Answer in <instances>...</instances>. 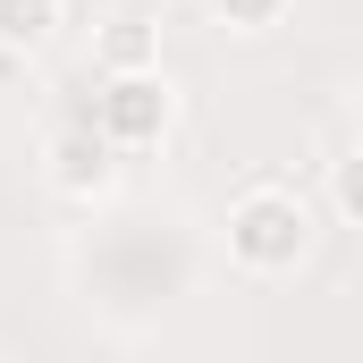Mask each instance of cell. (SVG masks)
Returning <instances> with one entry per match:
<instances>
[{
  "mask_svg": "<svg viewBox=\"0 0 363 363\" xmlns=\"http://www.w3.org/2000/svg\"><path fill=\"white\" fill-rule=\"evenodd\" d=\"M93 68L101 77H144V68H161V26L152 17H110L101 34H93Z\"/></svg>",
  "mask_w": 363,
  "mask_h": 363,
  "instance_id": "277c9868",
  "label": "cell"
},
{
  "mask_svg": "<svg viewBox=\"0 0 363 363\" xmlns=\"http://www.w3.org/2000/svg\"><path fill=\"white\" fill-rule=\"evenodd\" d=\"M220 245L245 279H279L313 254V203L296 186H245L220 220Z\"/></svg>",
  "mask_w": 363,
  "mask_h": 363,
  "instance_id": "6da1fadb",
  "label": "cell"
},
{
  "mask_svg": "<svg viewBox=\"0 0 363 363\" xmlns=\"http://www.w3.org/2000/svg\"><path fill=\"white\" fill-rule=\"evenodd\" d=\"M85 127L110 144V152H152V144L178 127V85H169L161 68H144V77H101Z\"/></svg>",
  "mask_w": 363,
  "mask_h": 363,
  "instance_id": "7a4b0ae2",
  "label": "cell"
},
{
  "mask_svg": "<svg viewBox=\"0 0 363 363\" xmlns=\"http://www.w3.org/2000/svg\"><path fill=\"white\" fill-rule=\"evenodd\" d=\"M60 17H68V0H0V51H9V60L43 51V43L60 34Z\"/></svg>",
  "mask_w": 363,
  "mask_h": 363,
  "instance_id": "5b68a950",
  "label": "cell"
},
{
  "mask_svg": "<svg viewBox=\"0 0 363 363\" xmlns=\"http://www.w3.org/2000/svg\"><path fill=\"white\" fill-rule=\"evenodd\" d=\"M43 178H51V194H68V203H101V194L118 186V152L77 118V127H60V135L43 144Z\"/></svg>",
  "mask_w": 363,
  "mask_h": 363,
  "instance_id": "3957f363",
  "label": "cell"
},
{
  "mask_svg": "<svg viewBox=\"0 0 363 363\" xmlns=\"http://www.w3.org/2000/svg\"><path fill=\"white\" fill-rule=\"evenodd\" d=\"M203 9H211L228 34H271V26L296 9V0H203Z\"/></svg>",
  "mask_w": 363,
  "mask_h": 363,
  "instance_id": "8992f818",
  "label": "cell"
}]
</instances>
